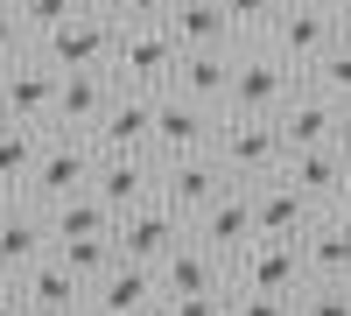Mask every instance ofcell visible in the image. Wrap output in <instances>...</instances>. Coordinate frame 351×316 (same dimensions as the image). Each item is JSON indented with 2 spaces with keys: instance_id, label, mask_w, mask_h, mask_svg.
<instances>
[{
  "instance_id": "cell-1",
  "label": "cell",
  "mask_w": 351,
  "mask_h": 316,
  "mask_svg": "<svg viewBox=\"0 0 351 316\" xmlns=\"http://www.w3.org/2000/svg\"><path fill=\"white\" fill-rule=\"evenodd\" d=\"M176 64H183V42H176L169 21H120V42H112V77H120V84L169 92Z\"/></svg>"
},
{
  "instance_id": "cell-2",
  "label": "cell",
  "mask_w": 351,
  "mask_h": 316,
  "mask_svg": "<svg viewBox=\"0 0 351 316\" xmlns=\"http://www.w3.org/2000/svg\"><path fill=\"white\" fill-rule=\"evenodd\" d=\"M225 169H232V183H260V176H281V162H288V141L274 120H260V112H225V127H218V148H211Z\"/></svg>"
},
{
  "instance_id": "cell-3",
  "label": "cell",
  "mask_w": 351,
  "mask_h": 316,
  "mask_svg": "<svg viewBox=\"0 0 351 316\" xmlns=\"http://www.w3.org/2000/svg\"><path fill=\"white\" fill-rule=\"evenodd\" d=\"M112 42H120V14L84 8V14H71L56 28V36H43L36 56L49 71H112Z\"/></svg>"
},
{
  "instance_id": "cell-4",
  "label": "cell",
  "mask_w": 351,
  "mask_h": 316,
  "mask_svg": "<svg viewBox=\"0 0 351 316\" xmlns=\"http://www.w3.org/2000/svg\"><path fill=\"white\" fill-rule=\"evenodd\" d=\"M302 71L281 64V56L260 42V49H239V71H232V92H225V112H260V120H274V112L295 99Z\"/></svg>"
},
{
  "instance_id": "cell-5",
  "label": "cell",
  "mask_w": 351,
  "mask_h": 316,
  "mask_svg": "<svg viewBox=\"0 0 351 316\" xmlns=\"http://www.w3.org/2000/svg\"><path fill=\"white\" fill-rule=\"evenodd\" d=\"M99 155H106V148H99L92 134H56V127H49V148H43V162H36V183H28V197H36V204H64V197L92 190Z\"/></svg>"
},
{
  "instance_id": "cell-6",
  "label": "cell",
  "mask_w": 351,
  "mask_h": 316,
  "mask_svg": "<svg viewBox=\"0 0 351 316\" xmlns=\"http://www.w3.org/2000/svg\"><path fill=\"white\" fill-rule=\"evenodd\" d=\"M218 127H225V106H204L176 84L155 99V155H211Z\"/></svg>"
},
{
  "instance_id": "cell-7",
  "label": "cell",
  "mask_w": 351,
  "mask_h": 316,
  "mask_svg": "<svg viewBox=\"0 0 351 316\" xmlns=\"http://www.w3.org/2000/svg\"><path fill=\"white\" fill-rule=\"evenodd\" d=\"M183 239H190V218L169 211L162 197H148L141 211H127L120 225H112V246H120V260H134V267H162Z\"/></svg>"
},
{
  "instance_id": "cell-8",
  "label": "cell",
  "mask_w": 351,
  "mask_h": 316,
  "mask_svg": "<svg viewBox=\"0 0 351 316\" xmlns=\"http://www.w3.org/2000/svg\"><path fill=\"white\" fill-rule=\"evenodd\" d=\"M225 190H232V169H225L218 155H162V190H155V197H162L169 211H183L190 225L211 211Z\"/></svg>"
},
{
  "instance_id": "cell-9",
  "label": "cell",
  "mask_w": 351,
  "mask_h": 316,
  "mask_svg": "<svg viewBox=\"0 0 351 316\" xmlns=\"http://www.w3.org/2000/svg\"><path fill=\"white\" fill-rule=\"evenodd\" d=\"M232 289H260V295H302V239H253L246 253H232Z\"/></svg>"
},
{
  "instance_id": "cell-10",
  "label": "cell",
  "mask_w": 351,
  "mask_h": 316,
  "mask_svg": "<svg viewBox=\"0 0 351 316\" xmlns=\"http://www.w3.org/2000/svg\"><path fill=\"white\" fill-rule=\"evenodd\" d=\"M260 42H267V49L281 56V64H295V71L309 77V64H316V56H324V49L337 42L330 0H288V8H281V21H274Z\"/></svg>"
},
{
  "instance_id": "cell-11",
  "label": "cell",
  "mask_w": 351,
  "mask_h": 316,
  "mask_svg": "<svg viewBox=\"0 0 351 316\" xmlns=\"http://www.w3.org/2000/svg\"><path fill=\"white\" fill-rule=\"evenodd\" d=\"M155 99H162V92L120 84V92H112V106L99 112L92 141H99L106 155H155Z\"/></svg>"
},
{
  "instance_id": "cell-12",
  "label": "cell",
  "mask_w": 351,
  "mask_h": 316,
  "mask_svg": "<svg viewBox=\"0 0 351 316\" xmlns=\"http://www.w3.org/2000/svg\"><path fill=\"white\" fill-rule=\"evenodd\" d=\"M56 84H64V71H49L36 49H28V56H14V64L0 71V120L49 127V112H56Z\"/></svg>"
},
{
  "instance_id": "cell-13",
  "label": "cell",
  "mask_w": 351,
  "mask_h": 316,
  "mask_svg": "<svg viewBox=\"0 0 351 316\" xmlns=\"http://www.w3.org/2000/svg\"><path fill=\"white\" fill-rule=\"evenodd\" d=\"M56 253V232H49V211L36 197H8V211H0V274H28L36 260Z\"/></svg>"
},
{
  "instance_id": "cell-14",
  "label": "cell",
  "mask_w": 351,
  "mask_h": 316,
  "mask_svg": "<svg viewBox=\"0 0 351 316\" xmlns=\"http://www.w3.org/2000/svg\"><path fill=\"white\" fill-rule=\"evenodd\" d=\"M274 127H281V141H288V155H302V148H330L337 127H344V106L302 77V84H295V99L274 112Z\"/></svg>"
},
{
  "instance_id": "cell-15",
  "label": "cell",
  "mask_w": 351,
  "mask_h": 316,
  "mask_svg": "<svg viewBox=\"0 0 351 316\" xmlns=\"http://www.w3.org/2000/svg\"><path fill=\"white\" fill-rule=\"evenodd\" d=\"M246 190H253V225H260V239H302L309 225L324 218L288 176H260V183H246Z\"/></svg>"
},
{
  "instance_id": "cell-16",
  "label": "cell",
  "mask_w": 351,
  "mask_h": 316,
  "mask_svg": "<svg viewBox=\"0 0 351 316\" xmlns=\"http://www.w3.org/2000/svg\"><path fill=\"white\" fill-rule=\"evenodd\" d=\"M92 190L112 204V218H127V211H141L162 190V155H99Z\"/></svg>"
},
{
  "instance_id": "cell-17",
  "label": "cell",
  "mask_w": 351,
  "mask_h": 316,
  "mask_svg": "<svg viewBox=\"0 0 351 316\" xmlns=\"http://www.w3.org/2000/svg\"><path fill=\"white\" fill-rule=\"evenodd\" d=\"M112 92H120V77H112V71H64L49 127H56V134H92L99 112L112 106Z\"/></svg>"
},
{
  "instance_id": "cell-18",
  "label": "cell",
  "mask_w": 351,
  "mask_h": 316,
  "mask_svg": "<svg viewBox=\"0 0 351 316\" xmlns=\"http://www.w3.org/2000/svg\"><path fill=\"white\" fill-rule=\"evenodd\" d=\"M190 232H197V239H204V246H211L218 260L232 267V253H246V246L260 239V225H253V190H246V183H232V190L218 197V204H211V211H204V218L190 225Z\"/></svg>"
},
{
  "instance_id": "cell-19",
  "label": "cell",
  "mask_w": 351,
  "mask_h": 316,
  "mask_svg": "<svg viewBox=\"0 0 351 316\" xmlns=\"http://www.w3.org/2000/svg\"><path fill=\"white\" fill-rule=\"evenodd\" d=\"M281 176L295 183L316 211H337V204H344V190H351V162H344V148L330 141V148H302V155H288V162H281Z\"/></svg>"
},
{
  "instance_id": "cell-20",
  "label": "cell",
  "mask_w": 351,
  "mask_h": 316,
  "mask_svg": "<svg viewBox=\"0 0 351 316\" xmlns=\"http://www.w3.org/2000/svg\"><path fill=\"white\" fill-rule=\"evenodd\" d=\"M155 302H162L155 267H134V260H112V267L92 281V295H84L92 316H141V309H155Z\"/></svg>"
},
{
  "instance_id": "cell-21",
  "label": "cell",
  "mask_w": 351,
  "mask_h": 316,
  "mask_svg": "<svg viewBox=\"0 0 351 316\" xmlns=\"http://www.w3.org/2000/svg\"><path fill=\"white\" fill-rule=\"evenodd\" d=\"M225 274H232V267H225V260H218V253L204 246L197 232H190V239L176 246L162 267H155V281H162V302H176V295H211V289H232Z\"/></svg>"
},
{
  "instance_id": "cell-22",
  "label": "cell",
  "mask_w": 351,
  "mask_h": 316,
  "mask_svg": "<svg viewBox=\"0 0 351 316\" xmlns=\"http://www.w3.org/2000/svg\"><path fill=\"white\" fill-rule=\"evenodd\" d=\"M14 289H21V302L28 309H84V295H92V281H84L64 253H49V260H36L28 274H14Z\"/></svg>"
},
{
  "instance_id": "cell-23",
  "label": "cell",
  "mask_w": 351,
  "mask_h": 316,
  "mask_svg": "<svg viewBox=\"0 0 351 316\" xmlns=\"http://www.w3.org/2000/svg\"><path fill=\"white\" fill-rule=\"evenodd\" d=\"M232 71H239V42H225V49H183V64H176V92H190L204 106H225Z\"/></svg>"
},
{
  "instance_id": "cell-24",
  "label": "cell",
  "mask_w": 351,
  "mask_h": 316,
  "mask_svg": "<svg viewBox=\"0 0 351 316\" xmlns=\"http://www.w3.org/2000/svg\"><path fill=\"white\" fill-rule=\"evenodd\" d=\"M49 148V127H28V120H0V190L8 197H28L36 183V162Z\"/></svg>"
},
{
  "instance_id": "cell-25",
  "label": "cell",
  "mask_w": 351,
  "mask_h": 316,
  "mask_svg": "<svg viewBox=\"0 0 351 316\" xmlns=\"http://www.w3.org/2000/svg\"><path fill=\"white\" fill-rule=\"evenodd\" d=\"M302 267H309V281H351V225L337 211H324L302 232Z\"/></svg>"
},
{
  "instance_id": "cell-26",
  "label": "cell",
  "mask_w": 351,
  "mask_h": 316,
  "mask_svg": "<svg viewBox=\"0 0 351 316\" xmlns=\"http://www.w3.org/2000/svg\"><path fill=\"white\" fill-rule=\"evenodd\" d=\"M169 28H176L183 49H225V42H239V21L225 14V0H176Z\"/></svg>"
},
{
  "instance_id": "cell-27",
  "label": "cell",
  "mask_w": 351,
  "mask_h": 316,
  "mask_svg": "<svg viewBox=\"0 0 351 316\" xmlns=\"http://www.w3.org/2000/svg\"><path fill=\"white\" fill-rule=\"evenodd\" d=\"M43 211H49L56 246H64V239H112V225H120L99 190H77V197H64V204H43Z\"/></svg>"
},
{
  "instance_id": "cell-28",
  "label": "cell",
  "mask_w": 351,
  "mask_h": 316,
  "mask_svg": "<svg viewBox=\"0 0 351 316\" xmlns=\"http://www.w3.org/2000/svg\"><path fill=\"white\" fill-rule=\"evenodd\" d=\"M92 0H14V14H21V28H28V49H36L43 36H56L71 14H84Z\"/></svg>"
},
{
  "instance_id": "cell-29",
  "label": "cell",
  "mask_w": 351,
  "mask_h": 316,
  "mask_svg": "<svg viewBox=\"0 0 351 316\" xmlns=\"http://www.w3.org/2000/svg\"><path fill=\"white\" fill-rule=\"evenodd\" d=\"M309 84H316V92H330L344 112H351V42L337 36L324 56H316V64H309Z\"/></svg>"
},
{
  "instance_id": "cell-30",
  "label": "cell",
  "mask_w": 351,
  "mask_h": 316,
  "mask_svg": "<svg viewBox=\"0 0 351 316\" xmlns=\"http://www.w3.org/2000/svg\"><path fill=\"white\" fill-rule=\"evenodd\" d=\"M295 309L302 316H351V281H302Z\"/></svg>"
},
{
  "instance_id": "cell-31",
  "label": "cell",
  "mask_w": 351,
  "mask_h": 316,
  "mask_svg": "<svg viewBox=\"0 0 351 316\" xmlns=\"http://www.w3.org/2000/svg\"><path fill=\"white\" fill-rule=\"evenodd\" d=\"M56 253H64V260L84 274V281H99L112 260H120V246H112V239H64V246H56Z\"/></svg>"
},
{
  "instance_id": "cell-32",
  "label": "cell",
  "mask_w": 351,
  "mask_h": 316,
  "mask_svg": "<svg viewBox=\"0 0 351 316\" xmlns=\"http://www.w3.org/2000/svg\"><path fill=\"white\" fill-rule=\"evenodd\" d=\"M281 8H288V0H225V14L239 21V42H253V36H267V28L281 21Z\"/></svg>"
},
{
  "instance_id": "cell-33",
  "label": "cell",
  "mask_w": 351,
  "mask_h": 316,
  "mask_svg": "<svg viewBox=\"0 0 351 316\" xmlns=\"http://www.w3.org/2000/svg\"><path fill=\"white\" fill-rule=\"evenodd\" d=\"M232 302H239V316H302L295 295H260V289H232Z\"/></svg>"
},
{
  "instance_id": "cell-34",
  "label": "cell",
  "mask_w": 351,
  "mask_h": 316,
  "mask_svg": "<svg viewBox=\"0 0 351 316\" xmlns=\"http://www.w3.org/2000/svg\"><path fill=\"white\" fill-rule=\"evenodd\" d=\"M169 309H176V316H239V302H232V289H211V295H176Z\"/></svg>"
},
{
  "instance_id": "cell-35",
  "label": "cell",
  "mask_w": 351,
  "mask_h": 316,
  "mask_svg": "<svg viewBox=\"0 0 351 316\" xmlns=\"http://www.w3.org/2000/svg\"><path fill=\"white\" fill-rule=\"evenodd\" d=\"M14 56H28V28H21L14 8H0V71H8Z\"/></svg>"
},
{
  "instance_id": "cell-36",
  "label": "cell",
  "mask_w": 351,
  "mask_h": 316,
  "mask_svg": "<svg viewBox=\"0 0 351 316\" xmlns=\"http://www.w3.org/2000/svg\"><path fill=\"white\" fill-rule=\"evenodd\" d=\"M112 14H120V21H169V14H176V0H120Z\"/></svg>"
},
{
  "instance_id": "cell-37",
  "label": "cell",
  "mask_w": 351,
  "mask_h": 316,
  "mask_svg": "<svg viewBox=\"0 0 351 316\" xmlns=\"http://www.w3.org/2000/svg\"><path fill=\"white\" fill-rule=\"evenodd\" d=\"M0 316H36V309L21 302V289H14V281H0Z\"/></svg>"
},
{
  "instance_id": "cell-38",
  "label": "cell",
  "mask_w": 351,
  "mask_h": 316,
  "mask_svg": "<svg viewBox=\"0 0 351 316\" xmlns=\"http://www.w3.org/2000/svg\"><path fill=\"white\" fill-rule=\"evenodd\" d=\"M330 21H337V36L351 42V0H330Z\"/></svg>"
},
{
  "instance_id": "cell-39",
  "label": "cell",
  "mask_w": 351,
  "mask_h": 316,
  "mask_svg": "<svg viewBox=\"0 0 351 316\" xmlns=\"http://www.w3.org/2000/svg\"><path fill=\"white\" fill-rule=\"evenodd\" d=\"M337 148H344V162H351V112H344V127H337Z\"/></svg>"
},
{
  "instance_id": "cell-40",
  "label": "cell",
  "mask_w": 351,
  "mask_h": 316,
  "mask_svg": "<svg viewBox=\"0 0 351 316\" xmlns=\"http://www.w3.org/2000/svg\"><path fill=\"white\" fill-rule=\"evenodd\" d=\"M43 316H92V309H43Z\"/></svg>"
},
{
  "instance_id": "cell-41",
  "label": "cell",
  "mask_w": 351,
  "mask_h": 316,
  "mask_svg": "<svg viewBox=\"0 0 351 316\" xmlns=\"http://www.w3.org/2000/svg\"><path fill=\"white\" fill-rule=\"evenodd\" d=\"M337 218H344V225H351V190H344V204H337Z\"/></svg>"
},
{
  "instance_id": "cell-42",
  "label": "cell",
  "mask_w": 351,
  "mask_h": 316,
  "mask_svg": "<svg viewBox=\"0 0 351 316\" xmlns=\"http://www.w3.org/2000/svg\"><path fill=\"white\" fill-rule=\"evenodd\" d=\"M141 316H176V309H169V302H155V309H141Z\"/></svg>"
},
{
  "instance_id": "cell-43",
  "label": "cell",
  "mask_w": 351,
  "mask_h": 316,
  "mask_svg": "<svg viewBox=\"0 0 351 316\" xmlns=\"http://www.w3.org/2000/svg\"><path fill=\"white\" fill-rule=\"evenodd\" d=\"M92 8H106V14H112V8H120V0H92Z\"/></svg>"
},
{
  "instance_id": "cell-44",
  "label": "cell",
  "mask_w": 351,
  "mask_h": 316,
  "mask_svg": "<svg viewBox=\"0 0 351 316\" xmlns=\"http://www.w3.org/2000/svg\"><path fill=\"white\" fill-rule=\"evenodd\" d=\"M0 211H8V190H0Z\"/></svg>"
},
{
  "instance_id": "cell-45",
  "label": "cell",
  "mask_w": 351,
  "mask_h": 316,
  "mask_svg": "<svg viewBox=\"0 0 351 316\" xmlns=\"http://www.w3.org/2000/svg\"><path fill=\"white\" fill-rule=\"evenodd\" d=\"M0 8H14V0H0Z\"/></svg>"
},
{
  "instance_id": "cell-46",
  "label": "cell",
  "mask_w": 351,
  "mask_h": 316,
  "mask_svg": "<svg viewBox=\"0 0 351 316\" xmlns=\"http://www.w3.org/2000/svg\"><path fill=\"white\" fill-rule=\"evenodd\" d=\"M0 281H8V274H0Z\"/></svg>"
}]
</instances>
